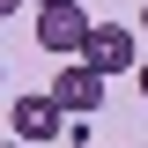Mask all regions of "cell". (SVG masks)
I'll return each mask as SVG.
<instances>
[{"label":"cell","mask_w":148,"mask_h":148,"mask_svg":"<svg viewBox=\"0 0 148 148\" xmlns=\"http://www.w3.org/2000/svg\"><path fill=\"white\" fill-rule=\"evenodd\" d=\"M45 96L59 104V119H96V104H104V74H89L82 59H74V67L52 74V89H45Z\"/></svg>","instance_id":"obj_3"},{"label":"cell","mask_w":148,"mask_h":148,"mask_svg":"<svg viewBox=\"0 0 148 148\" xmlns=\"http://www.w3.org/2000/svg\"><path fill=\"white\" fill-rule=\"evenodd\" d=\"M141 96H148V59H141Z\"/></svg>","instance_id":"obj_6"},{"label":"cell","mask_w":148,"mask_h":148,"mask_svg":"<svg viewBox=\"0 0 148 148\" xmlns=\"http://www.w3.org/2000/svg\"><path fill=\"white\" fill-rule=\"evenodd\" d=\"M82 67H89V74H126V67H141L133 30H126V22H89V37H82Z\"/></svg>","instance_id":"obj_1"},{"label":"cell","mask_w":148,"mask_h":148,"mask_svg":"<svg viewBox=\"0 0 148 148\" xmlns=\"http://www.w3.org/2000/svg\"><path fill=\"white\" fill-rule=\"evenodd\" d=\"M37 8H45V0H37Z\"/></svg>","instance_id":"obj_8"},{"label":"cell","mask_w":148,"mask_h":148,"mask_svg":"<svg viewBox=\"0 0 148 148\" xmlns=\"http://www.w3.org/2000/svg\"><path fill=\"white\" fill-rule=\"evenodd\" d=\"M82 37H89V8L82 0H45L37 8V45L45 52H82Z\"/></svg>","instance_id":"obj_2"},{"label":"cell","mask_w":148,"mask_h":148,"mask_svg":"<svg viewBox=\"0 0 148 148\" xmlns=\"http://www.w3.org/2000/svg\"><path fill=\"white\" fill-rule=\"evenodd\" d=\"M15 8H22V0H0V22H8V15H15Z\"/></svg>","instance_id":"obj_5"},{"label":"cell","mask_w":148,"mask_h":148,"mask_svg":"<svg viewBox=\"0 0 148 148\" xmlns=\"http://www.w3.org/2000/svg\"><path fill=\"white\" fill-rule=\"evenodd\" d=\"M15 148H22V141H15Z\"/></svg>","instance_id":"obj_9"},{"label":"cell","mask_w":148,"mask_h":148,"mask_svg":"<svg viewBox=\"0 0 148 148\" xmlns=\"http://www.w3.org/2000/svg\"><path fill=\"white\" fill-rule=\"evenodd\" d=\"M8 119H15V141H22V148L59 141V133H67V119H59V104H52V96H15V111H8Z\"/></svg>","instance_id":"obj_4"},{"label":"cell","mask_w":148,"mask_h":148,"mask_svg":"<svg viewBox=\"0 0 148 148\" xmlns=\"http://www.w3.org/2000/svg\"><path fill=\"white\" fill-rule=\"evenodd\" d=\"M141 30H148V8H141Z\"/></svg>","instance_id":"obj_7"}]
</instances>
